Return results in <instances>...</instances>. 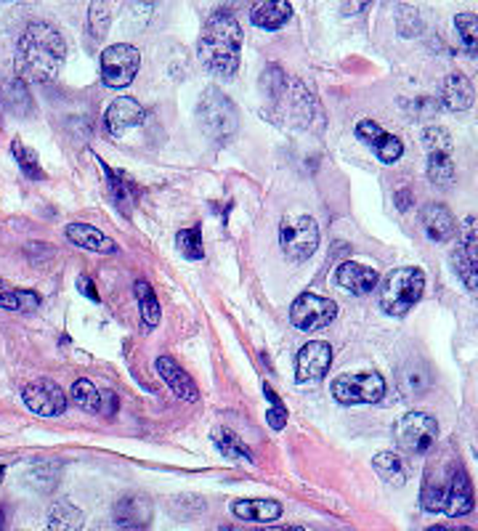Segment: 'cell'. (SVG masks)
I'll list each match as a JSON object with an SVG mask.
<instances>
[{"label": "cell", "mask_w": 478, "mask_h": 531, "mask_svg": "<svg viewBox=\"0 0 478 531\" xmlns=\"http://www.w3.org/2000/svg\"><path fill=\"white\" fill-rule=\"evenodd\" d=\"M69 393H72L75 404L80 406V409H86V412H91V414L112 417L117 412V396L112 391H98L91 380H77Z\"/></svg>", "instance_id": "ffe728a7"}, {"label": "cell", "mask_w": 478, "mask_h": 531, "mask_svg": "<svg viewBox=\"0 0 478 531\" xmlns=\"http://www.w3.org/2000/svg\"><path fill=\"white\" fill-rule=\"evenodd\" d=\"M457 457L449 460H436L425 468V478H422V489H420V505L428 513H444L446 495H449V478H452V468H454Z\"/></svg>", "instance_id": "7c38bea8"}, {"label": "cell", "mask_w": 478, "mask_h": 531, "mask_svg": "<svg viewBox=\"0 0 478 531\" xmlns=\"http://www.w3.org/2000/svg\"><path fill=\"white\" fill-rule=\"evenodd\" d=\"M66 240L83 250L101 252V255H115L117 252V245L104 234L98 231L96 226H88V223H69L66 226Z\"/></svg>", "instance_id": "d4e9b609"}, {"label": "cell", "mask_w": 478, "mask_h": 531, "mask_svg": "<svg viewBox=\"0 0 478 531\" xmlns=\"http://www.w3.org/2000/svg\"><path fill=\"white\" fill-rule=\"evenodd\" d=\"M40 306V295L32 290H5L0 292V309L8 311H35Z\"/></svg>", "instance_id": "d6a6232c"}, {"label": "cell", "mask_w": 478, "mask_h": 531, "mask_svg": "<svg viewBox=\"0 0 478 531\" xmlns=\"http://www.w3.org/2000/svg\"><path fill=\"white\" fill-rule=\"evenodd\" d=\"M64 37L48 22H32L19 37L16 72L30 83H51L59 77L64 64Z\"/></svg>", "instance_id": "6da1fadb"}, {"label": "cell", "mask_w": 478, "mask_h": 531, "mask_svg": "<svg viewBox=\"0 0 478 531\" xmlns=\"http://www.w3.org/2000/svg\"><path fill=\"white\" fill-rule=\"evenodd\" d=\"M454 274L468 290H478V219H468L460 231V245L452 252Z\"/></svg>", "instance_id": "8fae6325"}, {"label": "cell", "mask_w": 478, "mask_h": 531, "mask_svg": "<svg viewBox=\"0 0 478 531\" xmlns=\"http://www.w3.org/2000/svg\"><path fill=\"white\" fill-rule=\"evenodd\" d=\"M96 162L101 165V170H104V176H107V189H109V194H112L115 205H117L126 216H130V208H133V202H136V187L127 181L126 173L112 170L104 159H98V157H96Z\"/></svg>", "instance_id": "4316f807"}, {"label": "cell", "mask_w": 478, "mask_h": 531, "mask_svg": "<svg viewBox=\"0 0 478 531\" xmlns=\"http://www.w3.org/2000/svg\"><path fill=\"white\" fill-rule=\"evenodd\" d=\"M155 367H158L159 377L168 383V388L181 399V402H189L194 404L197 399H199V391H197V383L191 380L189 373H184L181 370V364L176 362V359H170V356H159L158 362H155Z\"/></svg>", "instance_id": "7402d4cb"}, {"label": "cell", "mask_w": 478, "mask_h": 531, "mask_svg": "<svg viewBox=\"0 0 478 531\" xmlns=\"http://www.w3.org/2000/svg\"><path fill=\"white\" fill-rule=\"evenodd\" d=\"M425 531H473V529H468V526H431V529Z\"/></svg>", "instance_id": "b9f144b4"}, {"label": "cell", "mask_w": 478, "mask_h": 531, "mask_svg": "<svg viewBox=\"0 0 478 531\" xmlns=\"http://www.w3.org/2000/svg\"><path fill=\"white\" fill-rule=\"evenodd\" d=\"M197 117L202 130L213 138V141H229L237 136L239 130V115L237 107L231 104L229 96H223L219 88H208L199 104H197Z\"/></svg>", "instance_id": "277c9868"}, {"label": "cell", "mask_w": 478, "mask_h": 531, "mask_svg": "<svg viewBox=\"0 0 478 531\" xmlns=\"http://www.w3.org/2000/svg\"><path fill=\"white\" fill-rule=\"evenodd\" d=\"M420 223L431 242H452L457 237V219L442 202H428L420 210Z\"/></svg>", "instance_id": "ac0fdd59"}, {"label": "cell", "mask_w": 478, "mask_h": 531, "mask_svg": "<svg viewBox=\"0 0 478 531\" xmlns=\"http://www.w3.org/2000/svg\"><path fill=\"white\" fill-rule=\"evenodd\" d=\"M473 484H471V475L463 465V460H454V468H452V478H449V495H446V507L444 513L449 518H463L473 510Z\"/></svg>", "instance_id": "e0dca14e"}, {"label": "cell", "mask_w": 478, "mask_h": 531, "mask_svg": "<svg viewBox=\"0 0 478 531\" xmlns=\"http://www.w3.org/2000/svg\"><path fill=\"white\" fill-rule=\"evenodd\" d=\"M393 438H396V444H399L402 452H407L412 457H422V454H428L436 446L439 423L428 412H407L404 417L396 420Z\"/></svg>", "instance_id": "5b68a950"}, {"label": "cell", "mask_w": 478, "mask_h": 531, "mask_svg": "<svg viewBox=\"0 0 478 531\" xmlns=\"http://www.w3.org/2000/svg\"><path fill=\"white\" fill-rule=\"evenodd\" d=\"M372 0H343V14H359L370 5Z\"/></svg>", "instance_id": "ab89813d"}, {"label": "cell", "mask_w": 478, "mask_h": 531, "mask_svg": "<svg viewBox=\"0 0 478 531\" xmlns=\"http://www.w3.org/2000/svg\"><path fill=\"white\" fill-rule=\"evenodd\" d=\"M335 281H338L341 290H346L351 295H370L378 287V271L370 269V266H364V263L346 260V263L338 266Z\"/></svg>", "instance_id": "44dd1931"}, {"label": "cell", "mask_w": 478, "mask_h": 531, "mask_svg": "<svg viewBox=\"0 0 478 531\" xmlns=\"http://www.w3.org/2000/svg\"><path fill=\"white\" fill-rule=\"evenodd\" d=\"M22 396H25V404L40 417H59L66 409L64 391L54 380H46V377H37V380H32L30 385H25Z\"/></svg>", "instance_id": "4fadbf2b"}, {"label": "cell", "mask_w": 478, "mask_h": 531, "mask_svg": "<svg viewBox=\"0 0 478 531\" xmlns=\"http://www.w3.org/2000/svg\"><path fill=\"white\" fill-rule=\"evenodd\" d=\"M107 25H109V14L104 8L101 0H94V8H91V27H94L96 37H104L107 35Z\"/></svg>", "instance_id": "74e56055"}, {"label": "cell", "mask_w": 478, "mask_h": 531, "mask_svg": "<svg viewBox=\"0 0 478 531\" xmlns=\"http://www.w3.org/2000/svg\"><path fill=\"white\" fill-rule=\"evenodd\" d=\"M213 441H216V446H219V452H221L223 457H229V460H248V463H255L253 452L239 441V436H234L231 431H226V428H219V431H213Z\"/></svg>", "instance_id": "f546056e"}, {"label": "cell", "mask_w": 478, "mask_h": 531, "mask_svg": "<svg viewBox=\"0 0 478 531\" xmlns=\"http://www.w3.org/2000/svg\"><path fill=\"white\" fill-rule=\"evenodd\" d=\"M242 54V27L231 11H213L197 40V56L202 66L219 77H234Z\"/></svg>", "instance_id": "7a4b0ae2"}, {"label": "cell", "mask_w": 478, "mask_h": 531, "mask_svg": "<svg viewBox=\"0 0 478 531\" xmlns=\"http://www.w3.org/2000/svg\"><path fill=\"white\" fill-rule=\"evenodd\" d=\"M3 518H5V510L0 507V531H3V526H5V521H3Z\"/></svg>", "instance_id": "7bdbcfd3"}, {"label": "cell", "mask_w": 478, "mask_h": 531, "mask_svg": "<svg viewBox=\"0 0 478 531\" xmlns=\"http://www.w3.org/2000/svg\"><path fill=\"white\" fill-rule=\"evenodd\" d=\"M292 16L290 0H258L250 8V22L260 30H280Z\"/></svg>", "instance_id": "484cf974"}, {"label": "cell", "mask_w": 478, "mask_h": 531, "mask_svg": "<svg viewBox=\"0 0 478 531\" xmlns=\"http://www.w3.org/2000/svg\"><path fill=\"white\" fill-rule=\"evenodd\" d=\"M0 287H3V281H0Z\"/></svg>", "instance_id": "ee69618b"}, {"label": "cell", "mask_w": 478, "mask_h": 531, "mask_svg": "<svg viewBox=\"0 0 478 531\" xmlns=\"http://www.w3.org/2000/svg\"><path fill=\"white\" fill-rule=\"evenodd\" d=\"M356 138H361L378 155L382 165H393V162H399L402 155H404L402 138L393 136V133H388V130H382L381 123H375V120H361L356 126Z\"/></svg>", "instance_id": "5bb4252c"}, {"label": "cell", "mask_w": 478, "mask_h": 531, "mask_svg": "<svg viewBox=\"0 0 478 531\" xmlns=\"http://www.w3.org/2000/svg\"><path fill=\"white\" fill-rule=\"evenodd\" d=\"M11 155L16 157V162H19V168H22V173H25L27 179H32V181H43V179H46L37 155H35L32 149H27L19 138L11 141Z\"/></svg>", "instance_id": "836d02e7"}, {"label": "cell", "mask_w": 478, "mask_h": 531, "mask_svg": "<svg viewBox=\"0 0 478 531\" xmlns=\"http://www.w3.org/2000/svg\"><path fill=\"white\" fill-rule=\"evenodd\" d=\"M136 295H138V309H141V319H144V324L152 330V327H158L159 324V301L158 295H155V290H152V284L149 281H136Z\"/></svg>", "instance_id": "4dcf8cb0"}, {"label": "cell", "mask_w": 478, "mask_h": 531, "mask_svg": "<svg viewBox=\"0 0 478 531\" xmlns=\"http://www.w3.org/2000/svg\"><path fill=\"white\" fill-rule=\"evenodd\" d=\"M263 393H266V399L271 402L269 412H266L269 425H271L274 431H282V428L287 425V406L282 404V399L274 393V388H271V385H263Z\"/></svg>", "instance_id": "8d00e7d4"}, {"label": "cell", "mask_w": 478, "mask_h": 531, "mask_svg": "<svg viewBox=\"0 0 478 531\" xmlns=\"http://www.w3.org/2000/svg\"><path fill=\"white\" fill-rule=\"evenodd\" d=\"M410 202H412V194H410V189H402V191H396V205H399V210H407V208H410Z\"/></svg>", "instance_id": "60d3db41"}, {"label": "cell", "mask_w": 478, "mask_h": 531, "mask_svg": "<svg viewBox=\"0 0 478 531\" xmlns=\"http://www.w3.org/2000/svg\"><path fill=\"white\" fill-rule=\"evenodd\" d=\"M138 66H141V54H138V48H133V46H127V43L109 46V48L101 54V80H104V86H109V88H127V86L136 80Z\"/></svg>", "instance_id": "9c48e42d"}, {"label": "cell", "mask_w": 478, "mask_h": 531, "mask_svg": "<svg viewBox=\"0 0 478 531\" xmlns=\"http://www.w3.org/2000/svg\"><path fill=\"white\" fill-rule=\"evenodd\" d=\"M422 144L428 149V181L433 187L449 189L454 181V159H452V138L442 126L422 130Z\"/></svg>", "instance_id": "52a82bcc"}, {"label": "cell", "mask_w": 478, "mask_h": 531, "mask_svg": "<svg viewBox=\"0 0 478 531\" xmlns=\"http://www.w3.org/2000/svg\"><path fill=\"white\" fill-rule=\"evenodd\" d=\"M428 385H431V375L422 367H410L402 373V388L407 396H425Z\"/></svg>", "instance_id": "d590c367"}, {"label": "cell", "mask_w": 478, "mask_h": 531, "mask_svg": "<svg viewBox=\"0 0 478 531\" xmlns=\"http://www.w3.org/2000/svg\"><path fill=\"white\" fill-rule=\"evenodd\" d=\"M442 101H444V107L449 112H465V109H471L473 101H476L473 83L463 72L446 75L444 83H442Z\"/></svg>", "instance_id": "cb8c5ba5"}, {"label": "cell", "mask_w": 478, "mask_h": 531, "mask_svg": "<svg viewBox=\"0 0 478 531\" xmlns=\"http://www.w3.org/2000/svg\"><path fill=\"white\" fill-rule=\"evenodd\" d=\"M231 513H234L239 521L258 524V526H271L274 521L282 518L285 507L274 500H237L231 505Z\"/></svg>", "instance_id": "603a6c76"}, {"label": "cell", "mask_w": 478, "mask_h": 531, "mask_svg": "<svg viewBox=\"0 0 478 531\" xmlns=\"http://www.w3.org/2000/svg\"><path fill=\"white\" fill-rule=\"evenodd\" d=\"M330 391L341 404H375L385 393V380L381 373H349L335 377Z\"/></svg>", "instance_id": "ba28073f"}, {"label": "cell", "mask_w": 478, "mask_h": 531, "mask_svg": "<svg viewBox=\"0 0 478 531\" xmlns=\"http://www.w3.org/2000/svg\"><path fill=\"white\" fill-rule=\"evenodd\" d=\"M280 245L290 260L303 263L309 260L319 248V226L317 220L306 213L285 216L280 223Z\"/></svg>", "instance_id": "8992f818"}, {"label": "cell", "mask_w": 478, "mask_h": 531, "mask_svg": "<svg viewBox=\"0 0 478 531\" xmlns=\"http://www.w3.org/2000/svg\"><path fill=\"white\" fill-rule=\"evenodd\" d=\"M330 364H332V345L324 341H311L295 356V377L298 383H317L330 373Z\"/></svg>", "instance_id": "9a60e30c"}, {"label": "cell", "mask_w": 478, "mask_h": 531, "mask_svg": "<svg viewBox=\"0 0 478 531\" xmlns=\"http://www.w3.org/2000/svg\"><path fill=\"white\" fill-rule=\"evenodd\" d=\"M425 292V274L417 266L393 269L381 284V309L388 316H404Z\"/></svg>", "instance_id": "3957f363"}, {"label": "cell", "mask_w": 478, "mask_h": 531, "mask_svg": "<svg viewBox=\"0 0 478 531\" xmlns=\"http://www.w3.org/2000/svg\"><path fill=\"white\" fill-rule=\"evenodd\" d=\"M144 123V107L136 101V98H127L120 96L109 104L107 109V130L115 136V138H123L127 130L138 128Z\"/></svg>", "instance_id": "d6986e66"}, {"label": "cell", "mask_w": 478, "mask_h": 531, "mask_svg": "<svg viewBox=\"0 0 478 531\" xmlns=\"http://www.w3.org/2000/svg\"><path fill=\"white\" fill-rule=\"evenodd\" d=\"M338 306L330 298H321L317 292H303L290 306V322L303 332H317L335 322Z\"/></svg>", "instance_id": "30bf717a"}, {"label": "cell", "mask_w": 478, "mask_h": 531, "mask_svg": "<svg viewBox=\"0 0 478 531\" xmlns=\"http://www.w3.org/2000/svg\"><path fill=\"white\" fill-rule=\"evenodd\" d=\"M86 516L77 505L69 500H56L48 510V531H80Z\"/></svg>", "instance_id": "83f0119b"}, {"label": "cell", "mask_w": 478, "mask_h": 531, "mask_svg": "<svg viewBox=\"0 0 478 531\" xmlns=\"http://www.w3.org/2000/svg\"><path fill=\"white\" fill-rule=\"evenodd\" d=\"M176 245H178L181 255H184V258H189V260H199V258H205V248H202V231H199V226L181 229V231H178V237H176Z\"/></svg>", "instance_id": "e575fe53"}, {"label": "cell", "mask_w": 478, "mask_h": 531, "mask_svg": "<svg viewBox=\"0 0 478 531\" xmlns=\"http://www.w3.org/2000/svg\"><path fill=\"white\" fill-rule=\"evenodd\" d=\"M77 290H80L88 301L98 303V292H96V284L91 281V277H80V280H77Z\"/></svg>", "instance_id": "f35d334b"}, {"label": "cell", "mask_w": 478, "mask_h": 531, "mask_svg": "<svg viewBox=\"0 0 478 531\" xmlns=\"http://www.w3.org/2000/svg\"><path fill=\"white\" fill-rule=\"evenodd\" d=\"M372 465H375L378 475H381L388 486H404L407 478H410L407 460H404L399 452H381V454L372 460Z\"/></svg>", "instance_id": "f1b7e54d"}, {"label": "cell", "mask_w": 478, "mask_h": 531, "mask_svg": "<svg viewBox=\"0 0 478 531\" xmlns=\"http://www.w3.org/2000/svg\"><path fill=\"white\" fill-rule=\"evenodd\" d=\"M115 524L126 531H141L152 524V516H155V507L152 500L147 495H138V492H127L120 500L115 502Z\"/></svg>", "instance_id": "2e32d148"}, {"label": "cell", "mask_w": 478, "mask_h": 531, "mask_svg": "<svg viewBox=\"0 0 478 531\" xmlns=\"http://www.w3.org/2000/svg\"><path fill=\"white\" fill-rule=\"evenodd\" d=\"M454 27L460 32L463 48L471 59H478V16L476 14H457L454 16Z\"/></svg>", "instance_id": "1f68e13d"}]
</instances>
